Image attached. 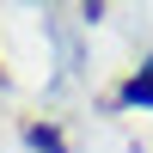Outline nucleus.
Here are the masks:
<instances>
[{
    "label": "nucleus",
    "instance_id": "nucleus-1",
    "mask_svg": "<svg viewBox=\"0 0 153 153\" xmlns=\"http://www.w3.org/2000/svg\"><path fill=\"white\" fill-rule=\"evenodd\" d=\"M123 98H129V104H153V74H135V80L123 86Z\"/></svg>",
    "mask_w": 153,
    "mask_h": 153
}]
</instances>
